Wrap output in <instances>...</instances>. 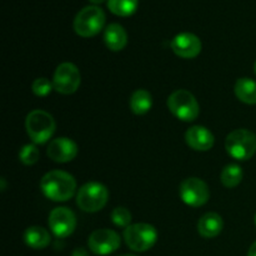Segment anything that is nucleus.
<instances>
[{
    "instance_id": "obj_1",
    "label": "nucleus",
    "mask_w": 256,
    "mask_h": 256,
    "mask_svg": "<svg viewBox=\"0 0 256 256\" xmlns=\"http://www.w3.org/2000/svg\"><path fill=\"white\" fill-rule=\"evenodd\" d=\"M40 190L52 202H68L76 192V180L72 174L62 170H52L42 178Z\"/></svg>"
},
{
    "instance_id": "obj_2",
    "label": "nucleus",
    "mask_w": 256,
    "mask_h": 256,
    "mask_svg": "<svg viewBox=\"0 0 256 256\" xmlns=\"http://www.w3.org/2000/svg\"><path fill=\"white\" fill-rule=\"evenodd\" d=\"M25 129L34 144H45L54 135L56 124L52 114L44 110H32L25 120Z\"/></svg>"
},
{
    "instance_id": "obj_3",
    "label": "nucleus",
    "mask_w": 256,
    "mask_h": 256,
    "mask_svg": "<svg viewBox=\"0 0 256 256\" xmlns=\"http://www.w3.org/2000/svg\"><path fill=\"white\" fill-rule=\"evenodd\" d=\"M225 149L235 160L252 159L256 152V135L248 129L234 130L226 136Z\"/></svg>"
},
{
    "instance_id": "obj_4",
    "label": "nucleus",
    "mask_w": 256,
    "mask_h": 256,
    "mask_svg": "<svg viewBox=\"0 0 256 256\" xmlns=\"http://www.w3.org/2000/svg\"><path fill=\"white\" fill-rule=\"evenodd\" d=\"M168 109L182 122H194L200 114V106L196 98L184 89L175 90L168 98Z\"/></svg>"
},
{
    "instance_id": "obj_5",
    "label": "nucleus",
    "mask_w": 256,
    "mask_h": 256,
    "mask_svg": "<svg viewBox=\"0 0 256 256\" xmlns=\"http://www.w3.org/2000/svg\"><path fill=\"white\" fill-rule=\"evenodd\" d=\"M105 12L98 5H89L80 10L74 19V30L79 36L92 38L99 34L105 25Z\"/></svg>"
},
{
    "instance_id": "obj_6",
    "label": "nucleus",
    "mask_w": 256,
    "mask_h": 256,
    "mask_svg": "<svg viewBox=\"0 0 256 256\" xmlns=\"http://www.w3.org/2000/svg\"><path fill=\"white\" fill-rule=\"evenodd\" d=\"M109 190L104 184L90 182L82 185L76 194V204L82 212H96L106 205Z\"/></svg>"
},
{
    "instance_id": "obj_7",
    "label": "nucleus",
    "mask_w": 256,
    "mask_h": 256,
    "mask_svg": "<svg viewBox=\"0 0 256 256\" xmlns=\"http://www.w3.org/2000/svg\"><path fill=\"white\" fill-rule=\"evenodd\" d=\"M124 240L128 248L136 252H144L152 249L158 240V232L152 225L146 222L132 224L124 229Z\"/></svg>"
},
{
    "instance_id": "obj_8",
    "label": "nucleus",
    "mask_w": 256,
    "mask_h": 256,
    "mask_svg": "<svg viewBox=\"0 0 256 256\" xmlns=\"http://www.w3.org/2000/svg\"><path fill=\"white\" fill-rule=\"evenodd\" d=\"M180 199L192 208H200L210 199V190L206 182L199 178H188L179 186Z\"/></svg>"
},
{
    "instance_id": "obj_9",
    "label": "nucleus",
    "mask_w": 256,
    "mask_h": 256,
    "mask_svg": "<svg viewBox=\"0 0 256 256\" xmlns=\"http://www.w3.org/2000/svg\"><path fill=\"white\" fill-rule=\"evenodd\" d=\"M82 84V74L72 62H62L56 68L52 78L54 90L62 95L74 94Z\"/></svg>"
},
{
    "instance_id": "obj_10",
    "label": "nucleus",
    "mask_w": 256,
    "mask_h": 256,
    "mask_svg": "<svg viewBox=\"0 0 256 256\" xmlns=\"http://www.w3.org/2000/svg\"><path fill=\"white\" fill-rule=\"evenodd\" d=\"M48 224H49L50 232L54 234V236L59 238V239H65L75 232L76 216L69 208H55L50 212Z\"/></svg>"
},
{
    "instance_id": "obj_11",
    "label": "nucleus",
    "mask_w": 256,
    "mask_h": 256,
    "mask_svg": "<svg viewBox=\"0 0 256 256\" xmlns=\"http://www.w3.org/2000/svg\"><path fill=\"white\" fill-rule=\"evenodd\" d=\"M122 244L119 234L110 229H98L90 234L88 246L95 255H109L116 252Z\"/></svg>"
},
{
    "instance_id": "obj_12",
    "label": "nucleus",
    "mask_w": 256,
    "mask_h": 256,
    "mask_svg": "<svg viewBox=\"0 0 256 256\" xmlns=\"http://www.w3.org/2000/svg\"><path fill=\"white\" fill-rule=\"evenodd\" d=\"M170 45L174 54L182 59H194L202 49V40L192 32H180L175 35Z\"/></svg>"
},
{
    "instance_id": "obj_13",
    "label": "nucleus",
    "mask_w": 256,
    "mask_h": 256,
    "mask_svg": "<svg viewBox=\"0 0 256 256\" xmlns=\"http://www.w3.org/2000/svg\"><path fill=\"white\" fill-rule=\"evenodd\" d=\"M46 154L52 162L64 164V162H69L76 158L78 145L70 138H56V139H52L48 145Z\"/></svg>"
},
{
    "instance_id": "obj_14",
    "label": "nucleus",
    "mask_w": 256,
    "mask_h": 256,
    "mask_svg": "<svg viewBox=\"0 0 256 256\" xmlns=\"http://www.w3.org/2000/svg\"><path fill=\"white\" fill-rule=\"evenodd\" d=\"M185 142L196 152H208L214 146L215 138L214 134L210 132L208 128L202 126V125H195L188 129L185 132Z\"/></svg>"
},
{
    "instance_id": "obj_15",
    "label": "nucleus",
    "mask_w": 256,
    "mask_h": 256,
    "mask_svg": "<svg viewBox=\"0 0 256 256\" xmlns=\"http://www.w3.org/2000/svg\"><path fill=\"white\" fill-rule=\"evenodd\" d=\"M224 228L222 218L216 212H206L198 222V232L205 239H212L220 235Z\"/></svg>"
},
{
    "instance_id": "obj_16",
    "label": "nucleus",
    "mask_w": 256,
    "mask_h": 256,
    "mask_svg": "<svg viewBox=\"0 0 256 256\" xmlns=\"http://www.w3.org/2000/svg\"><path fill=\"white\" fill-rule=\"evenodd\" d=\"M104 42L108 49L112 52H122L128 44V34L122 25L112 22L105 29Z\"/></svg>"
},
{
    "instance_id": "obj_17",
    "label": "nucleus",
    "mask_w": 256,
    "mask_h": 256,
    "mask_svg": "<svg viewBox=\"0 0 256 256\" xmlns=\"http://www.w3.org/2000/svg\"><path fill=\"white\" fill-rule=\"evenodd\" d=\"M24 242L29 248L42 250L49 246L52 242L50 232L42 226H30L24 232Z\"/></svg>"
},
{
    "instance_id": "obj_18",
    "label": "nucleus",
    "mask_w": 256,
    "mask_h": 256,
    "mask_svg": "<svg viewBox=\"0 0 256 256\" xmlns=\"http://www.w3.org/2000/svg\"><path fill=\"white\" fill-rule=\"evenodd\" d=\"M235 95L240 102L249 105L256 104V82L250 78H240L235 82Z\"/></svg>"
},
{
    "instance_id": "obj_19",
    "label": "nucleus",
    "mask_w": 256,
    "mask_h": 256,
    "mask_svg": "<svg viewBox=\"0 0 256 256\" xmlns=\"http://www.w3.org/2000/svg\"><path fill=\"white\" fill-rule=\"evenodd\" d=\"M130 109L134 114L144 115L150 112L152 106V96L148 90L138 89L130 96Z\"/></svg>"
},
{
    "instance_id": "obj_20",
    "label": "nucleus",
    "mask_w": 256,
    "mask_h": 256,
    "mask_svg": "<svg viewBox=\"0 0 256 256\" xmlns=\"http://www.w3.org/2000/svg\"><path fill=\"white\" fill-rule=\"evenodd\" d=\"M242 169L238 164H228L224 169L222 170L220 174V182L228 189H232L236 188L238 185L242 182Z\"/></svg>"
},
{
    "instance_id": "obj_21",
    "label": "nucleus",
    "mask_w": 256,
    "mask_h": 256,
    "mask_svg": "<svg viewBox=\"0 0 256 256\" xmlns=\"http://www.w3.org/2000/svg\"><path fill=\"white\" fill-rule=\"evenodd\" d=\"M139 0H108V8L118 16H132L138 10Z\"/></svg>"
},
{
    "instance_id": "obj_22",
    "label": "nucleus",
    "mask_w": 256,
    "mask_h": 256,
    "mask_svg": "<svg viewBox=\"0 0 256 256\" xmlns=\"http://www.w3.org/2000/svg\"><path fill=\"white\" fill-rule=\"evenodd\" d=\"M40 158V152L36 144H26L20 149L19 160L26 166L36 164Z\"/></svg>"
},
{
    "instance_id": "obj_23",
    "label": "nucleus",
    "mask_w": 256,
    "mask_h": 256,
    "mask_svg": "<svg viewBox=\"0 0 256 256\" xmlns=\"http://www.w3.org/2000/svg\"><path fill=\"white\" fill-rule=\"evenodd\" d=\"M110 219H112V224L116 225L119 228H128L132 225V212L124 206H118L112 209V214H110Z\"/></svg>"
},
{
    "instance_id": "obj_24",
    "label": "nucleus",
    "mask_w": 256,
    "mask_h": 256,
    "mask_svg": "<svg viewBox=\"0 0 256 256\" xmlns=\"http://www.w3.org/2000/svg\"><path fill=\"white\" fill-rule=\"evenodd\" d=\"M52 89H54L52 82H50L48 78H38V79H35L32 82V92L39 98L48 96L52 92Z\"/></svg>"
},
{
    "instance_id": "obj_25",
    "label": "nucleus",
    "mask_w": 256,
    "mask_h": 256,
    "mask_svg": "<svg viewBox=\"0 0 256 256\" xmlns=\"http://www.w3.org/2000/svg\"><path fill=\"white\" fill-rule=\"evenodd\" d=\"M72 256H89V255H88V252L84 249V248H76V249L72 252Z\"/></svg>"
},
{
    "instance_id": "obj_26",
    "label": "nucleus",
    "mask_w": 256,
    "mask_h": 256,
    "mask_svg": "<svg viewBox=\"0 0 256 256\" xmlns=\"http://www.w3.org/2000/svg\"><path fill=\"white\" fill-rule=\"evenodd\" d=\"M248 256H256V242L250 246L249 252H248Z\"/></svg>"
},
{
    "instance_id": "obj_27",
    "label": "nucleus",
    "mask_w": 256,
    "mask_h": 256,
    "mask_svg": "<svg viewBox=\"0 0 256 256\" xmlns=\"http://www.w3.org/2000/svg\"><path fill=\"white\" fill-rule=\"evenodd\" d=\"M0 182H2V192H4L5 188H6V184H5L4 178H2V179H0Z\"/></svg>"
},
{
    "instance_id": "obj_28",
    "label": "nucleus",
    "mask_w": 256,
    "mask_h": 256,
    "mask_svg": "<svg viewBox=\"0 0 256 256\" xmlns=\"http://www.w3.org/2000/svg\"><path fill=\"white\" fill-rule=\"evenodd\" d=\"M90 2H92V4L98 5V4H102V2H104L105 0H89Z\"/></svg>"
},
{
    "instance_id": "obj_29",
    "label": "nucleus",
    "mask_w": 256,
    "mask_h": 256,
    "mask_svg": "<svg viewBox=\"0 0 256 256\" xmlns=\"http://www.w3.org/2000/svg\"><path fill=\"white\" fill-rule=\"evenodd\" d=\"M120 256H135V255H132V254H125V255H120Z\"/></svg>"
},
{
    "instance_id": "obj_30",
    "label": "nucleus",
    "mask_w": 256,
    "mask_h": 256,
    "mask_svg": "<svg viewBox=\"0 0 256 256\" xmlns=\"http://www.w3.org/2000/svg\"><path fill=\"white\" fill-rule=\"evenodd\" d=\"M254 72H255V74H256V62H255V65H254Z\"/></svg>"
},
{
    "instance_id": "obj_31",
    "label": "nucleus",
    "mask_w": 256,
    "mask_h": 256,
    "mask_svg": "<svg viewBox=\"0 0 256 256\" xmlns=\"http://www.w3.org/2000/svg\"><path fill=\"white\" fill-rule=\"evenodd\" d=\"M255 225H256V214H255Z\"/></svg>"
}]
</instances>
